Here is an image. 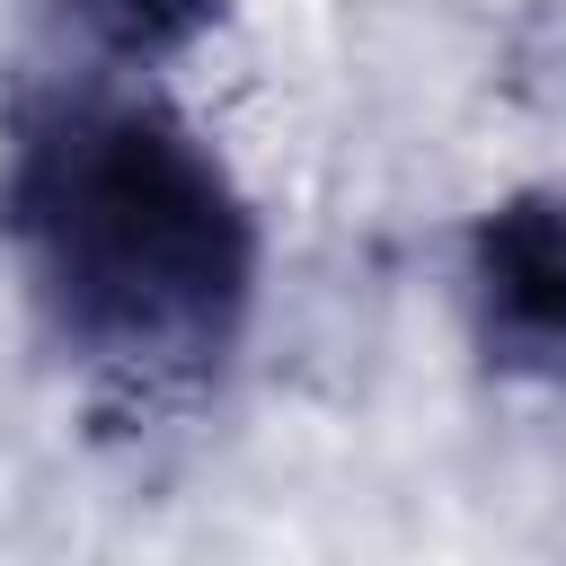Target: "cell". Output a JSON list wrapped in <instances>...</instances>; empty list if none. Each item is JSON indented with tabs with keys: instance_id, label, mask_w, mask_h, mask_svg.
Wrapping results in <instances>:
<instances>
[{
	"instance_id": "obj_1",
	"label": "cell",
	"mask_w": 566,
	"mask_h": 566,
	"mask_svg": "<svg viewBox=\"0 0 566 566\" xmlns=\"http://www.w3.org/2000/svg\"><path fill=\"white\" fill-rule=\"evenodd\" d=\"M0 239L53 354L133 424L203 407L248 345L256 203L133 71H62L9 106Z\"/></svg>"
},
{
	"instance_id": "obj_2",
	"label": "cell",
	"mask_w": 566,
	"mask_h": 566,
	"mask_svg": "<svg viewBox=\"0 0 566 566\" xmlns=\"http://www.w3.org/2000/svg\"><path fill=\"white\" fill-rule=\"evenodd\" d=\"M460 301L504 380L566 389V186H522L469 221Z\"/></svg>"
},
{
	"instance_id": "obj_3",
	"label": "cell",
	"mask_w": 566,
	"mask_h": 566,
	"mask_svg": "<svg viewBox=\"0 0 566 566\" xmlns=\"http://www.w3.org/2000/svg\"><path fill=\"white\" fill-rule=\"evenodd\" d=\"M62 18L80 27V44L106 71H150V62L186 53L221 18V0H62Z\"/></svg>"
}]
</instances>
